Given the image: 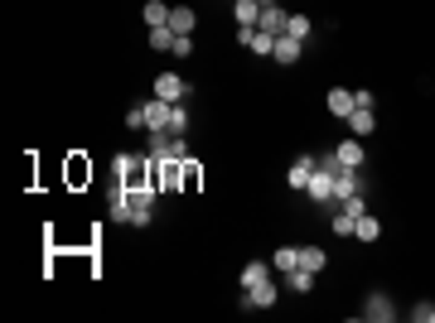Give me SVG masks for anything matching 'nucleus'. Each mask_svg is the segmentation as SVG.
Wrapping results in <instances>:
<instances>
[{
  "mask_svg": "<svg viewBox=\"0 0 435 323\" xmlns=\"http://www.w3.org/2000/svg\"><path fill=\"white\" fill-rule=\"evenodd\" d=\"M111 174H116V184L140 189V184H150V160H140V155H131V150H121V155L111 160Z\"/></svg>",
  "mask_w": 435,
  "mask_h": 323,
  "instance_id": "nucleus-1",
  "label": "nucleus"
},
{
  "mask_svg": "<svg viewBox=\"0 0 435 323\" xmlns=\"http://www.w3.org/2000/svg\"><path fill=\"white\" fill-rule=\"evenodd\" d=\"M155 97H164V102H189V82L179 78V73H160V78H155Z\"/></svg>",
  "mask_w": 435,
  "mask_h": 323,
  "instance_id": "nucleus-2",
  "label": "nucleus"
},
{
  "mask_svg": "<svg viewBox=\"0 0 435 323\" xmlns=\"http://www.w3.org/2000/svg\"><path fill=\"white\" fill-rule=\"evenodd\" d=\"M145 131H169V111H174V102H164V97H150L145 102Z\"/></svg>",
  "mask_w": 435,
  "mask_h": 323,
  "instance_id": "nucleus-3",
  "label": "nucleus"
},
{
  "mask_svg": "<svg viewBox=\"0 0 435 323\" xmlns=\"http://www.w3.org/2000/svg\"><path fill=\"white\" fill-rule=\"evenodd\" d=\"M271 304H276V280H261V285L242 290V309H271Z\"/></svg>",
  "mask_w": 435,
  "mask_h": 323,
  "instance_id": "nucleus-4",
  "label": "nucleus"
},
{
  "mask_svg": "<svg viewBox=\"0 0 435 323\" xmlns=\"http://www.w3.org/2000/svg\"><path fill=\"white\" fill-rule=\"evenodd\" d=\"M131 208H136L131 189H126V184H116V189H111V208H107V217H111V222H131Z\"/></svg>",
  "mask_w": 435,
  "mask_h": 323,
  "instance_id": "nucleus-5",
  "label": "nucleus"
},
{
  "mask_svg": "<svg viewBox=\"0 0 435 323\" xmlns=\"http://www.w3.org/2000/svg\"><path fill=\"white\" fill-rule=\"evenodd\" d=\"M315 160H320V155H315ZM305 193H310L315 203H334V174H329V169H315V179L305 184Z\"/></svg>",
  "mask_w": 435,
  "mask_h": 323,
  "instance_id": "nucleus-6",
  "label": "nucleus"
},
{
  "mask_svg": "<svg viewBox=\"0 0 435 323\" xmlns=\"http://www.w3.org/2000/svg\"><path fill=\"white\" fill-rule=\"evenodd\" d=\"M286 25H290V15L281 10V5H261V20H256V29H266V34H286Z\"/></svg>",
  "mask_w": 435,
  "mask_h": 323,
  "instance_id": "nucleus-7",
  "label": "nucleus"
},
{
  "mask_svg": "<svg viewBox=\"0 0 435 323\" xmlns=\"http://www.w3.org/2000/svg\"><path fill=\"white\" fill-rule=\"evenodd\" d=\"M363 319H373V323H392V319H397V309H392V299L378 290V295H368V309H363Z\"/></svg>",
  "mask_w": 435,
  "mask_h": 323,
  "instance_id": "nucleus-8",
  "label": "nucleus"
},
{
  "mask_svg": "<svg viewBox=\"0 0 435 323\" xmlns=\"http://www.w3.org/2000/svg\"><path fill=\"white\" fill-rule=\"evenodd\" d=\"M315 169H320V160H315V155H300V160L290 164V174H286V179H290V189H305V184L315 179Z\"/></svg>",
  "mask_w": 435,
  "mask_h": 323,
  "instance_id": "nucleus-9",
  "label": "nucleus"
},
{
  "mask_svg": "<svg viewBox=\"0 0 435 323\" xmlns=\"http://www.w3.org/2000/svg\"><path fill=\"white\" fill-rule=\"evenodd\" d=\"M300 54H305V44H300V39H290V34H281V39H276V63H300Z\"/></svg>",
  "mask_w": 435,
  "mask_h": 323,
  "instance_id": "nucleus-10",
  "label": "nucleus"
},
{
  "mask_svg": "<svg viewBox=\"0 0 435 323\" xmlns=\"http://www.w3.org/2000/svg\"><path fill=\"white\" fill-rule=\"evenodd\" d=\"M329 111H334L339 121H349V116H354V92H349V87H334V92H329Z\"/></svg>",
  "mask_w": 435,
  "mask_h": 323,
  "instance_id": "nucleus-11",
  "label": "nucleus"
},
{
  "mask_svg": "<svg viewBox=\"0 0 435 323\" xmlns=\"http://www.w3.org/2000/svg\"><path fill=\"white\" fill-rule=\"evenodd\" d=\"M349 131H354L358 140H363V135H373V131H378V116H373L368 107H354V116H349Z\"/></svg>",
  "mask_w": 435,
  "mask_h": 323,
  "instance_id": "nucleus-12",
  "label": "nucleus"
},
{
  "mask_svg": "<svg viewBox=\"0 0 435 323\" xmlns=\"http://www.w3.org/2000/svg\"><path fill=\"white\" fill-rule=\"evenodd\" d=\"M295 266H300V246H281L271 256V270H281V275H290Z\"/></svg>",
  "mask_w": 435,
  "mask_h": 323,
  "instance_id": "nucleus-13",
  "label": "nucleus"
},
{
  "mask_svg": "<svg viewBox=\"0 0 435 323\" xmlns=\"http://www.w3.org/2000/svg\"><path fill=\"white\" fill-rule=\"evenodd\" d=\"M232 15H237V29L256 25V20H261V0H237V5H232Z\"/></svg>",
  "mask_w": 435,
  "mask_h": 323,
  "instance_id": "nucleus-14",
  "label": "nucleus"
},
{
  "mask_svg": "<svg viewBox=\"0 0 435 323\" xmlns=\"http://www.w3.org/2000/svg\"><path fill=\"white\" fill-rule=\"evenodd\" d=\"M169 10H174V5H164V0H145V25L150 29L169 25Z\"/></svg>",
  "mask_w": 435,
  "mask_h": 323,
  "instance_id": "nucleus-15",
  "label": "nucleus"
},
{
  "mask_svg": "<svg viewBox=\"0 0 435 323\" xmlns=\"http://www.w3.org/2000/svg\"><path fill=\"white\" fill-rule=\"evenodd\" d=\"M286 285H290L295 295H310V290H315V270L295 266V270H290V275H286Z\"/></svg>",
  "mask_w": 435,
  "mask_h": 323,
  "instance_id": "nucleus-16",
  "label": "nucleus"
},
{
  "mask_svg": "<svg viewBox=\"0 0 435 323\" xmlns=\"http://www.w3.org/2000/svg\"><path fill=\"white\" fill-rule=\"evenodd\" d=\"M169 29H174V34H193V10L189 5H174V10H169Z\"/></svg>",
  "mask_w": 435,
  "mask_h": 323,
  "instance_id": "nucleus-17",
  "label": "nucleus"
},
{
  "mask_svg": "<svg viewBox=\"0 0 435 323\" xmlns=\"http://www.w3.org/2000/svg\"><path fill=\"white\" fill-rule=\"evenodd\" d=\"M261 280H271V266H266V261H252V266H242V290L261 285Z\"/></svg>",
  "mask_w": 435,
  "mask_h": 323,
  "instance_id": "nucleus-18",
  "label": "nucleus"
},
{
  "mask_svg": "<svg viewBox=\"0 0 435 323\" xmlns=\"http://www.w3.org/2000/svg\"><path fill=\"white\" fill-rule=\"evenodd\" d=\"M334 155H339V164H349V169H358V164H363V145H358V135H354V140H344V145H339Z\"/></svg>",
  "mask_w": 435,
  "mask_h": 323,
  "instance_id": "nucleus-19",
  "label": "nucleus"
},
{
  "mask_svg": "<svg viewBox=\"0 0 435 323\" xmlns=\"http://www.w3.org/2000/svg\"><path fill=\"white\" fill-rule=\"evenodd\" d=\"M378 237H382V222L373 213H363L358 217V242H378Z\"/></svg>",
  "mask_w": 435,
  "mask_h": 323,
  "instance_id": "nucleus-20",
  "label": "nucleus"
},
{
  "mask_svg": "<svg viewBox=\"0 0 435 323\" xmlns=\"http://www.w3.org/2000/svg\"><path fill=\"white\" fill-rule=\"evenodd\" d=\"M286 34H290V39H300V44H305V39L315 34V25H310V15H290V25H286Z\"/></svg>",
  "mask_w": 435,
  "mask_h": 323,
  "instance_id": "nucleus-21",
  "label": "nucleus"
},
{
  "mask_svg": "<svg viewBox=\"0 0 435 323\" xmlns=\"http://www.w3.org/2000/svg\"><path fill=\"white\" fill-rule=\"evenodd\" d=\"M300 266L320 275V270H324V251H320V246H300Z\"/></svg>",
  "mask_w": 435,
  "mask_h": 323,
  "instance_id": "nucleus-22",
  "label": "nucleus"
},
{
  "mask_svg": "<svg viewBox=\"0 0 435 323\" xmlns=\"http://www.w3.org/2000/svg\"><path fill=\"white\" fill-rule=\"evenodd\" d=\"M184 131H189V107L174 102V111H169V135H184Z\"/></svg>",
  "mask_w": 435,
  "mask_h": 323,
  "instance_id": "nucleus-23",
  "label": "nucleus"
},
{
  "mask_svg": "<svg viewBox=\"0 0 435 323\" xmlns=\"http://www.w3.org/2000/svg\"><path fill=\"white\" fill-rule=\"evenodd\" d=\"M334 237H358V217H349V213L334 208Z\"/></svg>",
  "mask_w": 435,
  "mask_h": 323,
  "instance_id": "nucleus-24",
  "label": "nucleus"
},
{
  "mask_svg": "<svg viewBox=\"0 0 435 323\" xmlns=\"http://www.w3.org/2000/svg\"><path fill=\"white\" fill-rule=\"evenodd\" d=\"M174 39H179V34H174V29H169V25L150 29V49H160V54H164V49H174Z\"/></svg>",
  "mask_w": 435,
  "mask_h": 323,
  "instance_id": "nucleus-25",
  "label": "nucleus"
},
{
  "mask_svg": "<svg viewBox=\"0 0 435 323\" xmlns=\"http://www.w3.org/2000/svg\"><path fill=\"white\" fill-rule=\"evenodd\" d=\"M334 208L339 213H349V217H363L368 208H363V193H349V198H334Z\"/></svg>",
  "mask_w": 435,
  "mask_h": 323,
  "instance_id": "nucleus-26",
  "label": "nucleus"
},
{
  "mask_svg": "<svg viewBox=\"0 0 435 323\" xmlns=\"http://www.w3.org/2000/svg\"><path fill=\"white\" fill-rule=\"evenodd\" d=\"M411 319H416V323H435V304H431V299H421V304L411 309Z\"/></svg>",
  "mask_w": 435,
  "mask_h": 323,
  "instance_id": "nucleus-27",
  "label": "nucleus"
},
{
  "mask_svg": "<svg viewBox=\"0 0 435 323\" xmlns=\"http://www.w3.org/2000/svg\"><path fill=\"white\" fill-rule=\"evenodd\" d=\"M193 189H198V164L184 160V193H193Z\"/></svg>",
  "mask_w": 435,
  "mask_h": 323,
  "instance_id": "nucleus-28",
  "label": "nucleus"
},
{
  "mask_svg": "<svg viewBox=\"0 0 435 323\" xmlns=\"http://www.w3.org/2000/svg\"><path fill=\"white\" fill-rule=\"evenodd\" d=\"M169 54H174V58H189V54H193V39H189V34H179V39H174V49H169Z\"/></svg>",
  "mask_w": 435,
  "mask_h": 323,
  "instance_id": "nucleus-29",
  "label": "nucleus"
},
{
  "mask_svg": "<svg viewBox=\"0 0 435 323\" xmlns=\"http://www.w3.org/2000/svg\"><path fill=\"white\" fill-rule=\"evenodd\" d=\"M126 126H131V131H145V111L131 107V111H126Z\"/></svg>",
  "mask_w": 435,
  "mask_h": 323,
  "instance_id": "nucleus-30",
  "label": "nucleus"
},
{
  "mask_svg": "<svg viewBox=\"0 0 435 323\" xmlns=\"http://www.w3.org/2000/svg\"><path fill=\"white\" fill-rule=\"evenodd\" d=\"M373 102H378V97H373L368 87H363V92H354V107H368V111H373Z\"/></svg>",
  "mask_w": 435,
  "mask_h": 323,
  "instance_id": "nucleus-31",
  "label": "nucleus"
},
{
  "mask_svg": "<svg viewBox=\"0 0 435 323\" xmlns=\"http://www.w3.org/2000/svg\"><path fill=\"white\" fill-rule=\"evenodd\" d=\"M261 5H281V0H261Z\"/></svg>",
  "mask_w": 435,
  "mask_h": 323,
  "instance_id": "nucleus-32",
  "label": "nucleus"
}]
</instances>
